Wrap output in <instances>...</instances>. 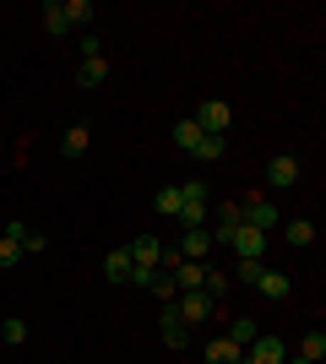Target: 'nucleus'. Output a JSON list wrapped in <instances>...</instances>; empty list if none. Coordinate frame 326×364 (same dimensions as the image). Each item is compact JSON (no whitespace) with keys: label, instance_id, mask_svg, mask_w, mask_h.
<instances>
[{"label":"nucleus","instance_id":"f257e3e1","mask_svg":"<svg viewBox=\"0 0 326 364\" xmlns=\"http://www.w3.org/2000/svg\"><path fill=\"white\" fill-rule=\"evenodd\" d=\"M217 245H229L234 250V261H266V240L272 234H261V228H250V223H239V228H229V234H212Z\"/></svg>","mask_w":326,"mask_h":364},{"label":"nucleus","instance_id":"f03ea898","mask_svg":"<svg viewBox=\"0 0 326 364\" xmlns=\"http://www.w3.org/2000/svg\"><path fill=\"white\" fill-rule=\"evenodd\" d=\"M283 359H288V343L272 337V332H256V343L245 348V359H239V364H283Z\"/></svg>","mask_w":326,"mask_h":364},{"label":"nucleus","instance_id":"7ed1b4c3","mask_svg":"<svg viewBox=\"0 0 326 364\" xmlns=\"http://www.w3.org/2000/svg\"><path fill=\"white\" fill-rule=\"evenodd\" d=\"M190 120L202 125V136H229V120H234V114H229V104H217V98H207V104L196 109Z\"/></svg>","mask_w":326,"mask_h":364},{"label":"nucleus","instance_id":"20e7f679","mask_svg":"<svg viewBox=\"0 0 326 364\" xmlns=\"http://www.w3.org/2000/svg\"><path fill=\"white\" fill-rule=\"evenodd\" d=\"M104 76H109V60H104V49H98V38H87V44H82V71H77V82H82V87H98Z\"/></svg>","mask_w":326,"mask_h":364},{"label":"nucleus","instance_id":"39448f33","mask_svg":"<svg viewBox=\"0 0 326 364\" xmlns=\"http://www.w3.org/2000/svg\"><path fill=\"white\" fill-rule=\"evenodd\" d=\"M125 250H131V272H158V261H163V245H158L153 234H141V240H131Z\"/></svg>","mask_w":326,"mask_h":364},{"label":"nucleus","instance_id":"423d86ee","mask_svg":"<svg viewBox=\"0 0 326 364\" xmlns=\"http://www.w3.org/2000/svg\"><path fill=\"white\" fill-rule=\"evenodd\" d=\"M158 337H163V348H185V343H190V326L180 321V310H174V304L158 316Z\"/></svg>","mask_w":326,"mask_h":364},{"label":"nucleus","instance_id":"0eeeda50","mask_svg":"<svg viewBox=\"0 0 326 364\" xmlns=\"http://www.w3.org/2000/svg\"><path fill=\"white\" fill-rule=\"evenodd\" d=\"M266 180H272V191H294V185H299V158H294V152H278L272 168H266Z\"/></svg>","mask_w":326,"mask_h":364},{"label":"nucleus","instance_id":"6e6552de","mask_svg":"<svg viewBox=\"0 0 326 364\" xmlns=\"http://www.w3.org/2000/svg\"><path fill=\"white\" fill-rule=\"evenodd\" d=\"M245 223L261 228V234H272V228H278V207H272L266 196H250V201H245Z\"/></svg>","mask_w":326,"mask_h":364},{"label":"nucleus","instance_id":"1a4fd4ad","mask_svg":"<svg viewBox=\"0 0 326 364\" xmlns=\"http://www.w3.org/2000/svg\"><path fill=\"white\" fill-rule=\"evenodd\" d=\"M212 228H185V245H180V261H207V250H212Z\"/></svg>","mask_w":326,"mask_h":364},{"label":"nucleus","instance_id":"9d476101","mask_svg":"<svg viewBox=\"0 0 326 364\" xmlns=\"http://www.w3.org/2000/svg\"><path fill=\"white\" fill-rule=\"evenodd\" d=\"M256 294H261V299H288V294H294V277H283V272L266 267V272L256 277Z\"/></svg>","mask_w":326,"mask_h":364},{"label":"nucleus","instance_id":"9b49d317","mask_svg":"<svg viewBox=\"0 0 326 364\" xmlns=\"http://www.w3.org/2000/svg\"><path fill=\"white\" fill-rule=\"evenodd\" d=\"M174 310H180V321H207L212 316V299H207V294H180V304H174Z\"/></svg>","mask_w":326,"mask_h":364},{"label":"nucleus","instance_id":"f8f14e48","mask_svg":"<svg viewBox=\"0 0 326 364\" xmlns=\"http://www.w3.org/2000/svg\"><path fill=\"white\" fill-rule=\"evenodd\" d=\"M87 141H93V131H87V125H65V136H60V158H82V152H87Z\"/></svg>","mask_w":326,"mask_h":364},{"label":"nucleus","instance_id":"ddd939ff","mask_svg":"<svg viewBox=\"0 0 326 364\" xmlns=\"http://www.w3.org/2000/svg\"><path fill=\"white\" fill-rule=\"evenodd\" d=\"M239 359H245V348H239L234 337H212V343H207V364H239Z\"/></svg>","mask_w":326,"mask_h":364},{"label":"nucleus","instance_id":"4468645a","mask_svg":"<svg viewBox=\"0 0 326 364\" xmlns=\"http://www.w3.org/2000/svg\"><path fill=\"white\" fill-rule=\"evenodd\" d=\"M104 277L109 283H131V250H125V245L104 256Z\"/></svg>","mask_w":326,"mask_h":364},{"label":"nucleus","instance_id":"2eb2a0df","mask_svg":"<svg viewBox=\"0 0 326 364\" xmlns=\"http://www.w3.org/2000/svg\"><path fill=\"white\" fill-rule=\"evenodd\" d=\"M153 207H158L163 218H180V207H185V191H180V185H163V191L153 196Z\"/></svg>","mask_w":326,"mask_h":364},{"label":"nucleus","instance_id":"dca6fc26","mask_svg":"<svg viewBox=\"0 0 326 364\" xmlns=\"http://www.w3.org/2000/svg\"><path fill=\"white\" fill-rule=\"evenodd\" d=\"M283 240H288V245H299V250H305V245L315 240V223H310V218H294V223H283Z\"/></svg>","mask_w":326,"mask_h":364},{"label":"nucleus","instance_id":"f3484780","mask_svg":"<svg viewBox=\"0 0 326 364\" xmlns=\"http://www.w3.org/2000/svg\"><path fill=\"white\" fill-rule=\"evenodd\" d=\"M180 223L185 228H207L212 223V207H207V201H185V207H180Z\"/></svg>","mask_w":326,"mask_h":364},{"label":"nucleus","instance_id":"a211bd4d","mask_svg":"<svg viewBox=\"0 0 326 364\" xmlns=\"http://www.w3.org/2000/svg\"><path fill=\"white\" fill-rule=\"evenodd\" d=\"M147 294H153V299H163V304L180 299V289H174V277H169V272H153V277H147Z\"/></svg>","mask_w":326,"mask_h":364},{"label":"nucleus","instance_id":"6ab92c4d","mask_svg":"<svg viewBox=\"0 0 326 364\" xmlns=\"http://www.w3.org/2000/svg\"><path fill=\"white\" fill-rule=\"evenodd\" d=\"M294 353H299V359H310V364H321V359H326V337H321V332H305Z\"/></svg>","mask_w":326,"mask_h":364},{"label":"nucleus","instance_id":"aec40b11","mask_svg":"<svg viewBox=\"0 0 326 364\" xmlns=\"http://www.w3.org/2000/svg\"><path fill=\"white\" fill-rule=\"evenodd\" d=\"M245 223V201H223L217 207V234H229V228H239Z\"/></svg>","mask_w":326,"mask_h":364},{"label":"nucleus","instance_id":"412c9836","mask_svg":"<svg viewBox=\"0 0 326 364\" xmlns=\"http://www.w3.org/2000/svg\"><path fill=\"white\" fill-rule=\"evenodd\" d=\"M174 141H180V147H185V152H196V147H202V125H196V120H190V114H185V120L174 125Z\"/></svg>","mask_w":326,"mask_h":364},{"label":"nucleus","instance_id":"4be33fe9","mask_svg":"<svg viewBox=\"0 0 326 364\" xmlns=\"http://www.w3.org/2000/svg\"><path fill=\"white\" fill-rule=\"evenodd\" d=\"M256 332H261V326H256L250 316H234V321H229V337L239 343V348H250V343H256Z\"/></svg>","mask_w":326,"mask_h":364},{"label":"nucleus","instance_id":"5701e85b","mask_svg":"<svg viewBox=\"0 0 326 364\" xmlns=\"http://www.w3.org/2000/svg\"><path fill=\"white\" fill-rule=\"evenodd\" d=\"M0 343H6V348H22V343H28V321H0Z\"/></svg>","mask_w":326,"mask_h":364},{"label":"nucleus","instance_id":"b1692460","mask_svg":"<svg viewBox=\"0 0 326 364\" xmlns=\"http://www.w3.org/2000/svg\"><path fill=\"white\" fill-rule=\"evenodd\" d=\"M65 28H71V22H65V11H60V0H49V6H44V33H49V38H60Z\"/></svg>","mask_w":326,"mask_h":364},{"label":"nucleus","instance_id":"393cba45","mask_svg":"<svg viewBox=\"0 0 326 364\" xmlns=\"http://www.w3.org/2000/svg\"><path fill=\"white\" fill-rule=\"evenodd\" d=\"M65 22H93V0H60Z\"/></svg>","mask_w":326,"mask_h":364},{"label":"nucleus","instance_id":"a878e982","mask_svg":"<svg viewBox=\"0 0 326 364\" xmlns=\"http://www.w3.org/2000/svg\"><path fill=\"white\" fill-rule=\"evenodd\" d=\"M223 289H229V272H212V267H207V283H202V294H207V299H223Z\"/></svg>","mask_w":326,"mask_h":364},{"label":"nucleus","instance_id":"bb28decb","mask_svg":"<svg viewBox=\"0 0 326 364\" xmlns=\"http://www.w3.org/2000/svg\"><path fill=\"white\" fill-rule=\"evenodd\" d=\"M190 158H202V164H212V158H223V136H202V147L190 152Z\"/></svg>","mask_w":326,"mask_h":364},{"label":"nucleus","instance_id":"cd10ccee","mask_svg":"<svg viewBox=\"0 0 326 364\" xmlns=\"http://www.w3.org/2000/svg\"><path fill=\"white\" fill-rule=\"evenodd\" d=\"M16 261H22V245L11 234H0V267H16Z\"/></svg>","mask_w":326,"mask_h":364},{"label":"nucleus","instance_id":"c85d7f7f","mask_svg":"<svg viewBox=\"0 0 326 364\" xmlns=\"http://www.w3.org/2000/svg\"><path fill=\"white\" fill-rule=\"evenodd\" d=\"M234 272L245 277V283H256V277H261V272H266V261H234Z\"/></svg>","mask_w":326,"mask_h":364},{"label":"nucleus","instance_id":"c756f323","mask_svg":"<svg viewBox=\"0 0 326 364\" xmlns=\"http://www.w3.org/2000/svg\"><path fill=\"white\" fill-rule=\"evenodd\" d=\"M283 364H310V359H299V353H288V359H283Z\"/></svg>","mask_w":326,"mask_h":364}]
</instances>
